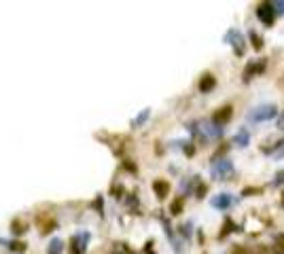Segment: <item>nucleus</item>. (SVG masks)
<instances>
[{
    "instance_id": "3",
    "label": "nucleus",
    "mask_w": 284,
    "mask_h": 254,
    "mask_svg": "<svg viewBox=\"0 0 284 254\" xmlns=\"http://www.w3.org/2000/svg\"><path fill=\"white\" fill-rule=\"evenodd\" d=\"M257 15L259 19L265 23V26H272L274 19H276V9H274V3H263L259 9H257Z\"/></svg>"
},
{
    "instance_id": "16",
    "label": "nucleus",
    "mask_w": 284,
    "mask_h": 254,
    "mask_svg": "<svg viewBox=\"0 0 284 254\" xmlns=\"http://www.w3.org/2000/svg\"><path fill=\"white\" fill-rule=\"evenodd\" d=\"M274 9H276V13H282V15H284V0H280V3H274Z\"/></svg>"
},
{
    "instance_id": "12",
    "label": "nucleus",
    "mask_w": 284,
    "mask_h": 254,
    "mask_svg": "<svg viewBox=\"0 0 284 254\" xmlns=\"http://www.w3.org/2000/svg\"><path fill=\"white\" fill-rule=\"evenodd\" d=\"M62 242H60V239H53V242L49 244V252L47 254H62Z\"/></svg>"
},
{
    "instance_id": "4",
    "label": "nucleus",
    "mask_w": 284,
    "mask_h": 254,
    "mask_svg": "<svg viewBox=\"0 0 284 254\" xmlns=\"http://www.w3.org/2000/svg\"><path fill=\"white\" fill-rule=\"evenodd\" d=\"M225 42H227V45H233V49L238 53H244V36H242L240 30H235V28L225 34Z\"/></svg>"
},
{
    "instance_id": "15",
    "label": "nucleus",
    "mask_w": 284,
    "mask_h": 254,
    "mask_svg": "<svg viewBox=\"0 0 284 254\" xmlns=\"http://www.w3.org/2000/svg\"><path fill=\"white\" fill-rule=\"evenodd\" d=\"M149 115H151V112H149V110H145V112H142V115H140V117H138V119L134 121V125H140V123H145V121L149 119Z\"/></svg>"
},
{
    "instance_id": "8",
    "label": "nucleus",
    "mask_w": 284,
    "mask_h": 254,
    "mask_svg": "<svg viewBox=\"0 0 284 254\" xmlns=\"http://www.w3.org/2000/svg\"><path fill=\"white\" fill-rule=\"evenodd\" d=\"M231 204H233V197H231V195H227V193H221V195H217L215 199H212V206L219 208V210L231 208Z\"/></svg>"
},
{
    "instance_id": "6",
    "label": "nucleus",
    "mask_w": 284,
    "mask_h": 254,
    "mask_svg": "<svg viewBox=\"0 0 284 254\" xmlns=\"http://www.w3.org/2000/svg\"><path fill=\"white\" fill-rule=\"evenodd\" d=\"M263 70H265V60H254V62H250L246 66V70H244V81L252 79L254 74H261Z\"/></svg>"
},
{
    "instance_id": "14",
    "label": "nucleus",
    "mask_w": 284,
    "mask_h": 254,
    "mask_svg": "<svg viewBox=\"0 0 284 254\" xmlns=\"http://www.w3.org/2000/svg\"><path fill=\"white\" fill-rule=\"evenodd\" d=\"M276 244H278V246H276V250L284 254V235H278V237H276Z\"/></svg>"
},
{
    "instance_id": "17",
    "label": "nucleus",
    "mask_w": 284,
    "mask_h": 254,
    "mask_svg": "<svg viewBox=\"0 0 284 254\" xmlns=\"http://www.w3.org/2000/svg\"><path fill=\"white\" fill-rule=\"evenodd\" d=\"M180 208H182V201H174V204H172V214H178Z\"/></svg>"
},
{
    "instance_id": "20",
    "label": "nucleus",
    "mask_w": 284,
    "mask_h": 254,
    "mask_svg": "<svg viewBox=\"0 0 284 254\" xmlns=\"http://www.w3.org/2000/svg\"><path fill=\"white\" fill-rule=\"evenodd\" d=\"M282 157H284V146H282V148L276 153V159H282Z\"/></svg>"
},
{
    "instance_id": "5",
    "label": "nucleus",
    "mask_w": 284,
    "mask_h": 254,
    "mask_svg": "<svg viewBox=\"0 0 284 254\" xmlns=\"http://www.w3.org/2000/svg\"><path fill=\"white\" fill-rule=\"evenodd\" d=\"M231 117H233V108L231 106H223V108H219L215 112V115H212V123L223 127V125H227V123L231 121Z\"/></svg>"
},
{
    "instance_id": "9",
    "label": "nucleus",
    "mask_w": 284,
    "mask_h": 254,
    "mask_svg": "<svg viewBox=\"0 0 284 254\" xmlns=\"http://www.w3.org/2000/svg\"><path fill=\"white\" fill-rule=\"evenodd\" d=\"M233 142H235L240 148L248 146V142H250V134H248V130H240V132L235 134V138H233Z\"/></svg>"
},
{
    "instance_id": "11",
    "label": "nucleus",
    "mask_w": 284,
    "mask_h": 254,
    "mask_svg": "<svg viewBox=\"0 0 284 254\" xmlns=\"http://www.w3.org/2000/svg\"><path fill=\"white\" fill-rule=\"evenodd\" d=\"M153 189H155V193H157V197H165L168 191H170V185H168L165 180H155Z\"/></svg>"
},
{
    "instance_id": "10",
    "label": "nucleus",
    "mask_w": 284,
    "mask_h": 254,
    "mask_svg": "<svg viewBox=\"0 0 284 254\" xmlns=\"http://www.w3.org/2000/svg\"><path fill=\"white\" fill-rule=\"evenodd\" d=\"M215 83L217 81H215V77H212V74H204V79L200 81V91L202 93H208L212 87H215Z\"/></svg>"
},
{
    "instance_id": "19",
    "label": "nucleus",
    "mask_w": 284,
    "mask_h": 254,
    "mask_svg": "<svg viewBox=\"0 0 284 254\" xmlns=\"http://www.w3.org/2000/svg\"><path fill=\"white\" fill-rule=\"evenodd\" d=\"M278 127H280V130H284V110H282V115L278 119Z\"/></svg>"
},
{
    "instance_id": "1",
    "label": "nucleus",
    "mask_w": 284,
    "mask_h": 254,
    "mask_svg": "<svg viewBox=\"0 0 284 254\" xmlns=\"http://www.w3.org/2000/svg\"><path fill=\"white\" fill-rule=\"evenodd\" d=\"M276 115H278L276 104H263V106H257L254 110H250L248 121L250 123H263V121H272Z\"/></svg>"
},
{
    "instance_id": "21",
    "label": "nucleus",
    "mask_w": 284,
    "mask_h": 254,
    "mask_svg": "<svg viewBox=\"0 0 284 254\" xmlns=\"http://www.w3.org/2000/svg\"><path fill=\"white\" fill-rule=\"evenodd\" d=\"M282 204H284V199H282Z\"/></svg>"
},
{
    "instance_id": "18",
    "label": "nucleus",
    "mask_w": 284,
    "mask_h": 254,
    "mask_svg": "<svg viewBox=\"0 0 284 254\" xmlns=\"http://www.w3.org/2000/svg\"><path fill=\"white\" fill-rule=\"evenodd\" d=\"M276 185H280V182H284V172H280V174H276Z\"/></svg>"
},
{
    "instance_id": "7",
    "label": "nucleus",
    "mask_w": 284,
    "mask_h": 254,
    "mask_svg": "<svg viewBox=\"0 0 284 254\" xmlns=\"http://www.w3.org/2000/svg\"><path fill=\"white\" fill-rule=\"evenodd\" d=\"M89 235L87 233H77L73 237V254H83L85 252V244H87Z\"/></svg>"
},
{
    "instance_id": "13",
    "label": "nucleus",
    "mask_w": 284,
    "mask_h": 254,
    "mask_svg": "<svg viewBox=\"0 0 284 254\" xmlns=\"http://www.w3.org/2000/svg\"><path fill=\"white\" fill-rule=\"evenodd\" d=\"M250 38L254 40V42H252V45H254V49H261V47H263V42H261V38H259L257 34H254V32H250Z\"/></svg>"
},
{
    "instance_id": "2",
    "label": "nucleus",
    "mask_w": 284,
    "mask_h": 254,
    "mask_svg": "<svg viewBox=\"0 0 284 254\" xmlns=\"http://www.w3.org/2000/svg\"><path fill=\"white\" fill-rule=\"evenodd\" d=\"M231 174H233V163H231V159H217L215 163H212V176L225 180V178H229Z\"/></svg>"
}]
</instances>
